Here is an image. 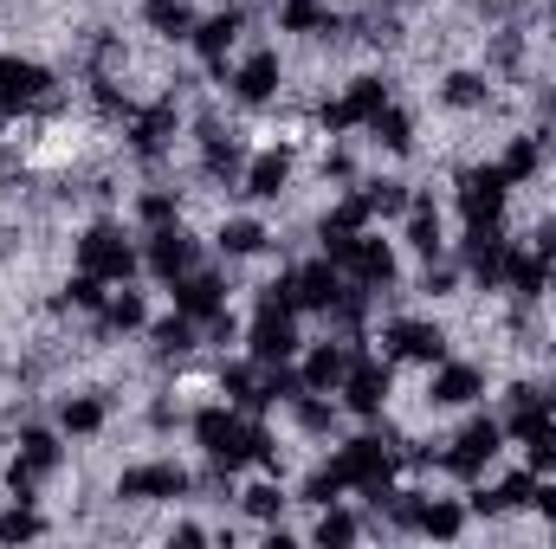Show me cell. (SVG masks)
I'll use <instances>...</instances> for the list:
<instances>
[{"mask_svg": "<svg viewBox=\"0 0 556 549\" xmlns=\"http://www.w3.org/2000/svg\"><path fill=\"white\" fill-rule=\"evenodd\" d=\"M78 272L104 278V284H124V278L137 272V253H130V240H124L117 227H91V233L78 240Z\"/></svg>", "mask_w": 556, "mask_h": 549, "instance_id": "6da1fadb", "label": "cell"}, {"mask_svg": "<svg viewBox=\"0 0 556 549\" xmlns=\"http://www.w3.org/2000/svg\"><path fill=\"white\" fill-rule=\"evenodd\" d=\"M505 188H511V175H505L498 162L472 168V175L459 181V214H466V227H492L498 207H505Z\"/></svg>", "mask_w": 556, "mask_h": 549, "instance_id": "7a4b0ae2", "label": "cell"}, {"mask_svg": "<svg viewBox=\"0 0 556 549\" xmlns=\"http://www.w3.org/2000/svg\"><path fill=\"white\" fill-rule=\"evenodd\" d=\"M52 98V72L33 59H0V111H33Z\"/></svg>", "mask_w": 556, "mask_h": 549, "instance_id": "3957f363", "label": "cell"}, {"mask_svg": "<svg viewBox=\"0 0 556 549\" xmlns=\"http://www.w3.org/2000/svg\"><path fill=\"white\" fill-rule=\"evenodd\" d=\"M253 362H285L291 349H298V317H291V304H260V323H253Z\"/></svg>", "mask_w": 556, "mask_h": 549, "instance_id": "277c9868", "label": "cell"}, {"mask_svg": "<svg viewBox=\"0 0 556 549\" xmlns=\"http://www.w3.org/2000/svg\"><path fill=\"white\" fill-rule=\"evenodd\" d=\"M149 272L155 278H188L194 272V240H188V227H155L149 233Z\"/></svg>", "mask_w": 556, "mask_h": 549, "instance_id": "5b68a950", "label": "cell"}, {"mask_svg": "<svg viewBox=\"0 0 556 549\" xmlns=\"http://www.w3.org/2000/svg\"><path fill=\"white\" fill-rule=\"evenodd\" d=\"M337 472H343V485H389V446L382 439H350L343 452H337Z\"/></svg>", "mask_w": 556, "mask_h": 549, "instance_id": "8992f818", "label": "cell"}, {"mask_svg": "<svg viewBox=\"0 0 556 549\" xmlns=\"http://www.w3.org/2000/svg\"><path fill=\"white\" fill-rule=\"evenodd\" d=\"M188 491V472L181 465H137V472H124L117 478V498H130V505H149V498H181Z\"/></svg>", "mask_w": 556, "mask_h": 549, "instance_id": "52a82bcc", "label": "cell"}, {"mask_svg": "<svg viewBox=\"0 0 556 549\" xmlns=\"http://www.w3.org/2000/svg\"><path fill=\"white\" fill-rule=\"evenodd\" d=\"M382 104H389V85H382V78H356V85H350V98L324 111V130H350V124H369Z\"/></svg>", "mask_w": 556, "mask_h": 549, "instance_id": "ba28073f", "label": "cell"}, {"mask_svg": "<svg viewBox=\"0 0 556 549\" xmlns=\"http://www.w3.org/2000/svg\"><path fill=\"white\" fill-rule=\"evenodd\" d=\"M498 439H505V426H498V420H472V426L459 433V452H446V472H459V478H472L479 465H492V452H498Z\"/></svg>", "mask_w": 556, "mask_h": 549, "instance_id": "9c48e42d", "label": "cell"}, {"mask_svg": "<svg viewBox=\"0 0 556 549\" xmlns=\"http://www.w3.org/2000/svg\"><path fill=\"white\" fill-rule=\"evenodd\" d=\"M337 291H343L337 259H324V266H298V272H291V310H330Z\"/></svg>", "mask_w": 556, "mask_h": 549, "instance_id": "30bf717a", "label": "cell"}, {"mask_svg": "<svg viewBox=\"0 0 556 549\" xmlns=\"http://www.w3.org/2000/svg\"><path fill=\"white\" fill-rule=\"evenodd\" d=\"M175 310H188L194 323H207V317H220V310H227V284H220L214 272L175 278Z\"/></svg>", "mask_w": 556, "mask_h": 549, "instance_id": "8fae6325", "label": "cell"}, {"mask_svg": "<svg viewBox=\"0 0 556 549\" xmlns=\"http://www.w3.org/2000/svg\"><path fill=\"white\" fill-rule=\"evenodd\" d=\"M350 343H317L311 349V362H304V395H330V388H343V375H350Z\"/></svg>", "mask_w": 556, "mask_h": 549, "instance_id": "7c38bea8", "label": "cell"}, {"mask_svg": "<svg viewBox=\"0 0 556 549\" xmlns=\"http://www.w3.org/2000/svg\"><path fill=\"white\" fill-rule=\"evenodd\" d=\"M343 266L356 272V284H369V291H382V284L395 278V253H389V240H369V233H356V246L343 253Z\"/></svg>", "mask_w": 556, "mask_h": 549, "instance_id": "4fadbf2b", "label": "cell"}, {"mask_svg": "<svg viewBox=\"0 0 556 549\" xmlns=\"http://www.w3.org/2000/svg\"><path fill=\"white\" fill-rule=\"evenodd\" d=\"M505 291H518L525 304H531L538 291H551V259H544L538 246H511V253H505Z\"/></svg>", "mask_w": 556, "mask_h": 549, "instance_id": "5bb4252c", "label": "cell"}, {"mask_svg": "<svg viewBox=\"0 0 556 549\" xmlns=\"http://www.w3.org/2000/svg\"><path fill=\"white\" fill-rule=\"evenodd\" d=\"M233 39H240V13H233V7L194 26V52L207 59V72H227V52H233Z\"/></svg>", "mask_w": 556, "mask_h": 549, "instance_id": "9a60e30c", "label": "cell"}, {"mask_svg": "<svg viewBox=\"0 0 556 549\" xmlns=\"http://www.w3.org/2000/svg\"><path fill=\"white\" fill-rule=\"evenodd\" d=\"M343 395H350L356 413H382V401H389V369H382V362H356V369L343 375Z\"/></svg>", "mask_w": 556, "mask_h": 549, "instance_id": "2e32d148", "label": "cell"}, {"mask_svg": "<svg viewBox=\"0 0 556 549\" xmlns=\"http://www.w3.org/2000/svg\"><path fill=\"white\" fill-rule=\"evenodd\" d=\"M389 349L408 356V362H440L446 356V336L433 323H389Z\"/></svg>", "mask_w": 556, "mask_h": 549, "instance_id": "e0dca14e", "label": "cell"}, {"mask_svg": "<svg viewBox=\"0 0 556 549\" xmlns=\"http://www.w3.org/2000/svg\"><path fill=\"white\" fill-rule=\"evenodd\" d=\"M479 388H485V375H479V369H466V362H446V369L433 375V388H427V395H433L440 408H466Z\"/></svg>", "mask_w": 556, "mask_h": 549, "instance_id": "ac0fdd59", "label": "cell"}, {"mask_svg": "<svg viewBox=\"0 0 556 549\" xmlns=\"http://www.w3.org/2000/svg\"><path fill=\"white\" fill-rule=\"evenodd\" d=\"M233 91H240L247 104H266L278 91V52H253V59L233 72Z\"/></svg>", "mask_w": 556, "mask_h": 549, "instance_id": "d6986e66", "label": "cell"}, {"mask_svg": "<svg viewBox=\"0 0 556 549\" xmlns=\"http://www.w3.org/2000/svg\"><path fill=\"white\" fill-rule=\"evenodd\" d=\"M142 20H149L162 39H194V26H201L188 0H142Z\"/></svg>", "mask_w": 556, "mask_h": 549, "instance_id": "ffe728a7", "label": "cell"}, {"mask_svg": "<svg viewBox=\"0 0 556 549\" xmlns=\"http://www.w3.org/2000/svg\"><path fill=\"white\" fill-rule=\"evenodd\" d=\"M285 181H291V155H285V149H266V155L247 168V194H260V201H278Z\"/></svg>", "mask_w": 556, "mask_h": 549, "instance_id": "44dd1931", "label": "cell"}, {"mask_svg": "<svg viewBox=\"0 0 556 549\" xmlns=\"http://www.w3.org/2000/svg\"><path fill=\"white\" fill-rule=\"evenodd\" d=\"M194 343H201V323H194L188 310H175V317L155 323V349H162V356H188Z\"/></svg>", "mask_w": 556, "mask_h": 549, "instance_id": "7402d4cb", "label": "cell"}, {"mask_svg": "<svg viewBox=\"0 0 556 549\" xmlns=\"http://www.w3.org/2000/svg\"><path fill=\"white\" fill-rule=\"evenodd\" d=\"M369 130H376L382 149H395V155H408V149H415V124H408V111H395V104H382V111L369 117Z\"/></svg>", "mask_w": 556, "mask_h": 549, "instance_id": "603a6c76", "label": "cell"}, {"mask_svg": "<svg viewBox=\"0 0 556 549\" xmlns=\"http://www.w3.org/2000/svg\"><path fill=\"white\" fill-rule=\"evenodd\" d=\"M278 26L285 33H337V20L317 0H278Z\"/></svg>", "mask_w": 556, "mask_h": 549, "instance_id": "cb8c5ba5", "label": "cell"}, {"mask_svg": "<svg viewBox=\"0 0 556 549\" xmlns=\"http://www.w3.org/2000/svg\"><path fill=\"white\" fill-rule=\"evenodd\" d=\"M408 214H415V220H408V246L433 259V253H440V214H433V201H408Z\"/></svg>", "mask_w": 556, "mask_h": 549, "instance_id": "d4e9b609", "label": "cell"}, {"mask_svg": "<svg viewBox=\"0 0 556 549\" xmlns=\"http://www.w3.org/2000/svg\"><path fill=\"white\" fill-rule=\"evenodd\" d=\"M363 201H369V214H408V181H369V188H356Z\"/></svg>", "mask_w": 556, "mask_h": 549, "instance_id": "484cf974", "label": "cell"}, {"mask_svg": "<svg viewBox=\"0 0 556 549\" xmlns=\"http://www.w3.org/2000/svg\"><path fill=\"white\" fill-rule=\"evenodd\" d=\"M260 246H266V227H260V220H227V227H220V253L247 259V253H260Z\"/></svg>", "mask_w": 556, "mask_h": 549, "instance_id": "4316f807", "label": "cell"}, {"mask_svg": "<svg viewBox=\"0 0 556 549\" xmlns=\"http://www.w3.org/2000/svg\"><path fill=\"white\" fill-rule=\"evenodd\" d=\"M538 162H544V142H538V137H518L511 149H505V162H498V168H505L511 181H531V175H538Z\"/></svg>", "mask_w": 556, "mask_h": 549, "instance_id": "83f0119b", "label": "cell"}, {"mask_svg": "<svg viewBox=\"0 0 556 549\" xmlns=\"http://www.w3.org/2000/svg\"><path fill=\"white\" fill-rule=\"evenodd\" d=\"M104 323H111V330H142V323H149V310H142L137 291H117V297L104 304Z\"/></svg>", "mask_w": 556, "mask_h": 549, "instance_id": "f1b7e54d", "label": "cell"}, {"mask_svg": "<svg viewBox=\"0 0 556 549\" xmlns=\"http://www.w3.org/2000/svg\"><path fill=\"white\" fill-rule=\"evenodd\" d=\"M485 91H492V85H485V78H472V72H453V78H446V104H453V111H479V104H485Z\"/></svg>", "mask_w": 556, "mask_h": 549, "instance_id": "f546056e", "label": "cell"}, {"mask_svg": "<svg viewBox=\"0 0 556 549\" xmlns=\"http://www.w3.org/2000/svg\"><path fill=\"white\" fill-rule=\"evenodd\" d=\"M59 426H65V433H98V426H104V401H91V395H85V401H65V408H59Z\"/></svg>", "mask_w": 556, "mask_h": 549, "instance_id": "4dcf8cb0", "label": "cell"}, {"mask_svg": "<svg viewBox=\"0 0 556 549\" xmlns=\"http://www.w3.org/2000/svg\"><path fill=\"white\" fill-rule=\"evenodd\" d=\"M459 524H466L459 505H420V531L427 537H459Z\"/></svg>", "mask_w": 556, "mask_h": 549, "instance_id": "1f68e13d", "label": "cell"}, {"mask_svg": "<svg viewBox=\"0 0 556 549\" xmlns=\"http://www.w3.org/2000/svg\"><path fill=\"white\" fill-rule=\"evenodd\" d=\"M137 214H142V227H149V233H155V227H168V220H175V194H168V188L142 194V201H137Z\"/></svg>", "mask_w": 556, "mask_h": 549, "instance_id": "d6a6232c", "label": "cell"}, {"mask_svg": "<svg viewBox=\"0 0 556 549\" xmlns=\"http://www.w3.org/2000/svg\"><path fill=\"white\" fill-rule=\"evenodd\" d=\"M39 531H46V524H39V518H33V511H26V505H20V511H7V518H0V544H20V537H39Z\"/></svg>", "mask_w": 556, "mask_h": 549, "instance_id": "836d02e7", "label": "cell"}, {"mask_svg": "<svg viewBox=\"0 0 556 549\" xmlns=\"http://www.w3.org/2000/svg\"><path fill=\"white\" fill-rule=\"evenodd\" d=\"M350 537H356V518H343V511L317 518V544H350Z\"/></svg>", "mask_w": 556, "mask_h": 549, "instance_id": "e575fe53", "label": "cell"}, {"mask_svg": "<svg viewBox=\"0 0 556 549\" xmlns=\"http://www.w3.org/2000/svg\"><path fill=\"white\" fill-rule=\"evenodd\" d=\"M278 505H285V498H278L273 485H253V491H247V511H253V518H278Z\"/></svg>", "mask_w": 556, "mask_h": 549, "instance_id": "d590c367", "label": "cell"}, {"mask_svg": "<svg viewBox=\"0 0 556 549\" xmlns=\"http://www.w3.org/2000/svg\"><path fill=\"white\" fill-rule=\"evenodd\" d=\"M298 420H304L311 433H324V426H330L337 413H330V401H304V395H298Z\"/></svg>", "mask_w": 556, "mask_h": 549, "instance_id": "8d00e7d4", "label": "cell"}, {"mask_svg": "<svg viewBox=\"0 0 556 549\" xmlns=\"http://www.w3.org/2000/svg\"><path fill=\"white\" fill-rule=\"evenodd\" d=\"M538 511H544V518L556 524V485H544V491H538Z\"/></svg>", "mask_w": 556, "mask_h": 549, "instance_id": "74e56055", "label": "cell"}, {"mask_svg": "<svg viewBox=\"0 0 556 549\" xmlns=\"http://www.w3.org/2000/svg\"><path fill=\"white\" fill-rule=\"evenodd\" d=\"M551 291H556V272H551Z\"/></svg>", "mask_w": 556, "mask_h": 549, "instance_id": "f35d334b", "label": "cell"}, {"mask_svg": "<svg viewBox=\"0 0 556 549\" xmlns=\"http://www.w3.org/2000/svg\"><path fill=\"white\" fill-rule=\"evenodd\" d=\"M0 124H7V111H0Z\"/></svg>", "mask_w": 556, "mask_h": 549, "instance_id": "ab89813d", "label": "cell"}]
</instances>
